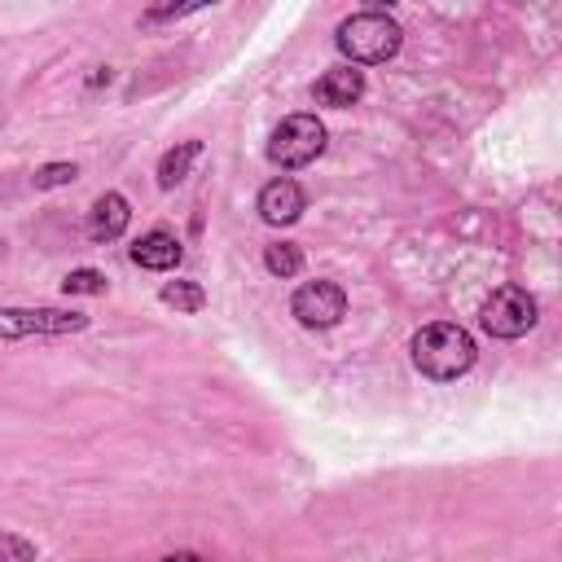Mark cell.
Listing matches in <instances>:
<instances>
[{"label": "cell", "mask_w": 562, "mask_h": 562, "mask_svg": "<svg viewBox=\"0 0 562 562\" xmlns=\"http://www.w3.org/2000/svg\"><path fill=\"white\" fill-rule=\"evenodd\" d=\"M408 356H413L417 373H426L430 382H457L479 360V347H474V338L461 325L435 321V325H422L408 338Z\"/></svg>", "instance_id": "cell-1"}, {"label": "cell", "mask_w": 562, "mask_h": 562, "mask_svg": "<svg viewBox=\"0 0 562 562\" xmlns=\"http://www.w3.org/2000/svg\"><path fill=\"white\" fill-rule=\"evenodd\" d=\"M334 44L338 53L347 57V66H378V61H391L404 44V31L391 13L382 9H360L351 18L338 22L334 31Z\"/></svg>", "instance_id": "cell-2"}, {"label": "cell", "mask_w": 562, "mask_h": 562, "mask_svg": "<svg viewBox=\"0 0 562 562\" xmlns=\"http://www.w3.org/2000/svg\"><path fill=\"white\" fill-rule=\"evenodd\" d=\"M325 140H329V132H325V123H321L316 114H290V119H281L277 132H272L268 158H272L281 171H294V167L316 162V158L325 154Z\"/></svg>", "instance_id": "cell-3"}, {"label": "cell", "mask_w": 562, "mask_h": 562, "mask_svg": "<svg viewBox=\"0 0 562 562\" xmlns=\"http://www.w3.org/2000/svg\"><path fill=\"white\" fill-rule=\"evenodd\" d=\"M536 321H540V307L522 285H496L479 307V325L492 338H522Z\"/></svg>", "instance_id": "cell-4"}, {"label": "cell", "mask_w": 562, "mask_h": 562, "mask_svg": "<svg viewBox=\"0 0 562 562\" xmlns=\"http://www.w3.org/2000/svg\"><path fill=\"white\" fill-rule=\"evenodd\" d=\"M88 316L66 312V307H0V342L18 338H61V334H83Z\"/></svg>", "instance_id": "cell-5"}, {"label": "cell", "mask_w": 562, "mask_h": 562, "mask_svg": "<svg viewBox=\"0 0 562 562\" xmlns=\"http://www.w3.org/2000/svg\"><path fill=\"white\" fill-rule=\"evenodd\" d=\"M290 312H294V321L303 329H329V325H338L347 316V294L334 281H307V285L294 290Z\"/></svg>", "instance_id": "cell-6"}, {"label": "cell", "mask_w": 562, "mask_h": 562, "mask_svg": "<svg viewBox=\"0 0 562 562\" xmlns=\"http://www.w3.org/2000/svg\"><path fill=\"white\" fill-rule=\"evenodd\" d=\"M127 259H132L136 268H149V272H171V268L184 259V246H180L176 233H167V228H149V233H140V237L132 241Z\"/></svg>", "instance_id": "cell-7"}, {"label": "cell", "mask_w": 562, "mask_h": 562, "mask_svg": "<svg viewBox=\"0 0 562 562\" xmlns=\"http://www.w3.org/2000/svg\"><path fill=\"white\" fill-rule=\"evenodd\" d=\"M312 97L316 105H329V110H347L364 97V70L356 66H329L316 83H312Z\"/></svg>", "instance_id": "cell-8"}, {"label": "cell", "mask_w": 562, "mask_h": 562, "mask_svg": "<svg viewBox=\"0 0 562 562\" xmlns=\"http://www.w3.org/2000/svg\"><path fill=\"white\" fill-rule=\"evenodd\" d=\"M303 206H307V198H303V189L290 180V176H281V180H272V184H263L259 189V220L263 224H294L299 215H303Z\"/></svg>", "instance_id": "cell-9"}, {"label": "cell", "mask_w": 562, "mask_h": 562, "mask_svg": "<svg viewBox=\"0 0 562 562\" xmlns=\"http://www.w3.org/2000/svg\"><path fill=\"white\" fill-rule=\"evenodd\" d=\"M127 220H132L127 198L114 193V189H105V193L92 202V211H88V237H92V241H114V237H123Z\"/></svg>", "instance_id": "cell-10"}, {"label": "cell", "mask_w": 562, "mask_h": 562, "mask_svg": "<svg viewBox=\"0 0 562 562\" xmlns=\"http://www.w3.org/2000/svg\"><path fill=\"white\" fill-rule=\"evenodd\" d=\"M198 154H202V140H180L176 149H167L158 158V189H176L189 176V167H193Z\"/></svg>", "instance_id": "cell-11"}, {"label": "cell", "mask_w": 562, "mask_h": 562, "mask_svg": "<svg viewBox=\"0 0 562 562\" xmlns=\"http://www.w3.org/2000/svg\"><path fill=\"white\" fill-rule=\"evenodd\" d=\"M158 299L167 303V307H176V312H202L206 307V290L198 285V281H167L162 290H158Z\"/></svg>", "instance_id": "cell-12"}, {"label": "cell", "mask_w": 562, "mask_h": 562, "mask_svg": "<svg viewBox=\"0 0 562 562\" xmlns=\"http://www.w3.org/2000/svg\"><path fill=\"white\" fill-rule=\"evenodd\" d=\"M263 268H268L272 277H294V272L303 268V250H299L294 241H272V246L263 250Z\"/></svg>", "instance_id": "cell-13"}, {"label": "cell", "mask_w": 562, "mask_h": 562, "mask_svg": "<svg viewBox=\"0 0 562 562\" xmlns=\"http://www.w3.org/2000/svg\"><path fill=\"white\" fill-rule=\"evenodd\" d=\"M105 272H97V268H75V272H66L61 277V290L66 294H105Z\"/></svg>", "instance_id": "cell-14"}, {"label": "cell", "mask_w": 562, "mask_h": 562, "mask_svg": "<svg viewBox=\"0 0 562 562\" xmlns=\"http://www.w3.org/2000/svg\"><path fill=\"white\" fill-rule=\"evenodd\" d=\"M75 176H79L75 162H44V167H35L31 184H35V189H61V184H70Z\"/></svg>", "instance_id": "cell-15"}, {"label": "cell", "mask_w": 562, "mask_h": 562, "mask_svg": "<svg viewBox=\"0 0 562 562\" xmlns=\"http://www.w3.org/2000/svg\"><path fill=\"white\" fill-rule=\"evenodd\" d=\"M0 562H35V544L18 531H0Z\"/></svg>", "instance_id": "cell-16"}, {"label": "cell", "mask_w": 562, "mask_h": 562, "mask_svg": "<svg viewBox=\"0 0 562 562\" xmlns=\"http://www.w3.org/2000/svg\"><path fill=\"white\" fill-rule=\"evenodd\" d=\"M162 562H202V553H189V549H180V553H167Z\"/></svg>", "instance_id": "cell-17"}]
</instances>
